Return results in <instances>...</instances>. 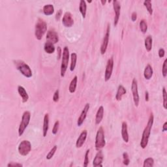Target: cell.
I'll list each match as a JSON object with an SVG mask.
<instances>
[{
    "instance_id": "9",
    "label": "cell",
    "mask_w": 167,
    "mask_h": 167,
    "mask_svg": "<svg viewBox=\"0 0 167 167\" xmlns=\"http://www.w3.org/2000/svg\"><path fill=\"white\" fill-rule=\"evenodd\" d=\"M114 69V59L110 58L108 60L106 66L105 68V72H104V81L108 82L111 78Z\"/></svg>"
},
{
    "instance_id": "33",
    "label": "cell",
    "mask_w": 167,
    "mask_h": 167,
    "mask_svg": "<svg viewBox=\"0 0 167 167\" xmlns=\"http://www.w3.org/2000/svg\"><path fill=\"white\" fill-rule=\"evenodd\" d=\"M58 149V146L56 145H54L52 148L50 149V151L48 152V154L47 155L46 158L47 160H50L52 157H53L54 154H55V151Z\"/></svg>"
},
{
    "instance_id": "14",
    "label": "cell",
    "mask_w": 167,
    "mask_h": 167,
    "mask_svg": "<svg viewBox=\"0 0 167 167\" xmlns=\"http://www.w3.org/2000/svg\"><path fill=\"white\" fill-rule=\"evenodd\" d=\"M89 107H90V106H89V103H86L85 106L84 107V109L82 111L81 115H80V116L77 121V125L78 127H81V125L83 124L84 121H85L86 118L87 117V114H88V112L89 110Z\"/></svg>"
},
{
    "instance_id": "35",
    "label": "cell",
    "mask_w": 167,
    "mask_h": 167,
    "mask_svg": "<svg viewBox=\"0 0 167 167\" xmlns=\"http://www.w3.org/2000/svg\"><path fill=\"white\" fill-rule=\"evenodd\" d=\"M162 75L164 78H166L167 76V59H165L163 62L162 67Z\"/></svg>"
},
{
    "instance_id": "37",
    "label": "cell",
    "mask_w": 167,
    "mask_h": 167,
    "mask_svg": "<svg viewBox=\"0 0 167 167\" xmlns=\"http://www.w3.org/2000/svg\"><path fill=\"white\" fill-rule=\"evenodd\" d=\"M59 126H60V121L57 120L55 122V123L54 125L53 129H52V134L55 135V134H56L58 133V129H59Z\"/></svg>"
},
{
    "instance_id": "11",
    "label": "cell",
    "mask_w": 167,
    "mask_h": 167,
    "mask_svg": "<svg viewBox=\"0 0 167 167\" xmlns=\"http://www.w3.org/2000/svg\"><path fill=\"white\" fill-rule=\"evenodd\" d=\"M113 3V8L115 13L114 16V25L116 27L117 26L118 22H119L120 17V12H121V5L120 2L117 0H114L112 1Z\"/></svg>"
},
{
    "instance_id": "20",
    "label": "cell",
    "mask_w": 167,
    "mask_h": 167,
    "mask_svg": "<svg viewBox=\"0 0 167 167\" xmlns=\"http://www.w3.org/2000/svg\"><path fill=\"white\" fill-rule=\"evenodd\" d=\"M104 107L103 106H99V108L97 110V112L96 113V116H95V124L96 125H99L101 122L103 117H104Z\"/></svg>"
},
{
    "instance_id": "8",
    "label": "cell",
    "mask_w": 167,
    "mask_h": 167,
    "mask_svg": "<svg viewBox=\"0 0 167 167\" xmlns=\"http://www.w3.org/2000/svg\"><path fill=\"white\" fill-rule=\"evenodd\" d=\"M17 69L21 72V74L24 75L27 78H30L32 77L33 72L30 66L25 64V63L22 62L20 63L18 65H17Z\"/></svg>"
},
{
    "instance_id": "21",
    "label": "cell",
    "mask_w": 167,
    "mask_h": 167,
    "mask_svg": "<svg viewBox=\"0 0 167 167\" xmlns=\"http://www.w3.org/2000/svg\"><path fill=\"white\" fill-rule=\"evenodd\" d=\"M127 93V90L125 89V87L122 85H120L118 86V88L117 90V93L116 94V99L118 101L122 99V97L124 95H125Z\"/></svg>"
},
{
    "instance_id": "13",
    "label": "cell",
    "mask_w": 167,
    "mask_h": 167,
    "mask_svg": "<svg viewBox=\"0 0 167 167\" xmlns=\"http://www.w3.org/2000/svg\"><path fill=\"white\" fill-rule=\"evenodd\" d=\"M46 39L48 43H50L53 44H56L59 41L58 35L54 30H50L47 31Z\"/></svg>"
},
{
    "instance_id": "22",
    "label": "cell",
    "mask_w": 167,
    "mask_h": 167,
    "mask_svg": "<svg viewBox=\"0 0 167 167\" xmlns=\"http://www.w3.org/2000/svg\"><path fill=\"white\" fill-rule=\"evenodd\" d=\"M153 75H154V70H153V68L150 65L148 64L144 69V78L146 80L149 81V80H150L151 78Z\"/></svg>"
},
{
    "instance_id": "27",
    "label": "cell",
    "mask_w": 167,
    "mask_h": 167,
    "mask_svg": "<svg viewBox=\"0 0 167 167\" xmlns=\"http://www.w3.org/2000/svg\"><path fill=\"white\" fill-rule=\"evenodd\" d=\"M55 47H54V44L50 43H48L47 42L46 43L44 44V50L45 51V52H47V54H53L54 52H55Z\"/></svg>"
},
{
    "instance_id": "16",
    "label": "cell",
    "mask_w": 167,
    "mask_h": 167,
    "mask_svg": "<svg viewBox=\"0 0 167 167\" xmlns=\"http://www.w3.org/2000/svg\"><path fill=\"white\" fill-rule=\"evenodd\" d=\"M88 136V131L86 130H84L80 134L78 138H77V140L76 142V147L77 148H81L82 147V146L84 144V142L87 138Z\"/></svg>"
},
{
    "instance_id": "47",
    "label": "cell",
    "mask_w": 167,
    "mask_h": 167,
    "mask_svg": "<svg viewBox=\"0 0 167 167\" xmlns=\"http://www.w3.org/2000/svg\"><path fill=\"white\" fill-rule=\"evenodd\" d=\"M88 3H92V1H88Z\"/></svg>"
},
{
    "instance_id": "41",
    "label": "cell",
    "mask_w": 167,
    "mask_h": 167,
    "mask_svg": "<svg viewBox=\"0 0 167 167\" xmlns=\"http://www.w3.org/2000/svg\"><path fill=\"white\" fill-rule=\"evenodd\" d=\"M57 57L58 60H60V58L62 57V51L60 47H58L57 48Z\"/></svg>"
},
{
    "instance_id": "23",
    "label": "cell",
    "mask_w": 167,
    "mask_h": 167,
    "mask_svg": "<svg viewBox=\"0 0 167 167\" xmlns=\"http://www.w3.org/2000/svg\"><path fill=\"white\" fill-rule=\"evenodd\" d=\"M77 83H78V76H75L74 78L72 79V81L70 82V84H69V92L71 93H74L76 92Z\"/></svg>"
},
{
    "instance_id": "25",
    "label": "cell",
    "mask_w": 167,
    "mask_h": 167,
    "mask_svg": "<svg viewBox=\"0 0 167 167\" xmlns=\"http://www.w3.org/2000/svg\"><path fill=\"white\" fill-rule=\"evenodd\" d=\"M79 10L81 13L83 18H85L86 16V11H87V5L84 0H81V1H80Z\"/></svg>"
},
{
    "instance_id": "19",
    "label": "cell",
    "mask_w": 167,
    "mask_h": 167,
    "mask_svg": "<svg viewBox=\"0 0 167 167\" xmlns=\"http://www.w3.org/2000/svg\"><path fill=\"white\" fill-rule=\"evenodd\" d=\"M49 128V114H46L44 116L43 127V134L44 137H46Z\"/></svg>"
},
{
    "instance_id": "7",
    "label": "cell",
    "mask_w": 167,
    "mask_h": 167,
    "mask_svg": "<svg viewBox=\"0 0 167 167\" xmlns=\"http://www.w3.org/2000/svg\"><path fill=\"white\" fill-rule=\"evenodd\" d=\"M131 92L133 94V101L136 107H138L140 103V97H139L138 90V82L136 78H133L131 83Z\"/></svg>"
},
{
    "instance_id": "29",
    "label": "cell",
    "mask_w": 167,
    "mask_h": 167,
    "mask_svg": "<svg viewBox=\"0 0 167 167\" xmlns=\"http://www.w3.org/2000/svg\"><path fill=\"white\" fill-rule=\"evenodd\" d=\"M139 26H140V29L142 31V33L145 34L148 31V24L146 21L145 20H141L140 24H139Z\"/></svg>"
},
{
    "instance_id": "18",
    "label": "cell",
    "mask_w": 167,
    "mask_h": 167,
    "mask_svg": "<svg viewBox=\"0 0 167 167\" xmlns=\"http://www.w3.org/2000/svg\"><path fill=\"white\" fill-rule=\"evenodd\" d=\"M18 92L19 93L20 96L22 98V100L23 103H26L27 102V100L29 99V95L27 94L26 89L24 88L22 86H18Z\"/></svg>"
},
{
    "instance_id": "3",
    "label": "cell",
    "mask_w": 167,
    "mask_h": 167,
    "mask_svg": "<svg viewBox=\"0 0 167 167\" xmlns=\"http://www.w3.org/2000/svg\"><path fill=\"white\" fill-rule=\"evenodd\" d=\"M31 120V113L29 111H25L22 114V119H21L20 123L18 127V136L21 137L24 131L26 129V128L28 126Z\"/></svg>"
},
{
    "instance_id": "46",
    "label": "cell",
    "mask_w": 167,
    "mask_h": 167,
    "mask_svg": "<svg viewBox=\"0 0 167 167\" xmlns=\"http://www.w3.org/2000/svg\"><path fill=\"white\" fill-rule=\"evenodd\" d=\"M100 3H101V4H102V5H104L106 4V0H101V1H100Z\"/></svg>"
},
{
    "instance_id": "40",
    "label": "cell",
    "mask_w": 167,
    "mask_h": 167,
    "mask_svg": "<svg viewBox=\"0 0 167 167\" xmlns=\"http://www.w3.org/2000/svg\"><path fill=\"white\" fill-rule=\"evenodd\" d=\"M61 15H62V10L59 9L58 11L56 12V14H55V16L56 21H59L60 20Z\"/></svg>"
},
{
    "instance_id": "24",
    "label": "cell",
    "mask_w": 167,
    "mask_h": 167,
    "mask_svg": "<svg viewBox=\"0 0 167 167\" xmlns=\"http://www.w3.org/2000/svg\"><path fill=\"white\" fill-rule=\"evenodd\" d=\"M43 11L46 16H50L54 13V7L52 4L45 5L43 8Z\"/></svg>"
},
{
    "instance_id": "26",
    "label": "cell",
    "mask_w": 167,
    "mask_h": 167,
    "mask_svg": "<svg viewBox=\"0 0 167 167\" xmlns=\"http://www.w3.org/2000/svg\"><path fill=\"white\" fill-rule=\"evenodd\" d=\"M152 44H153V38L151 35H148L145 39L144 45L145 48L147 52H150L152 49Z\"/></svg>"
},
{
    "instance_id": "4",
    "label": "cell",
    "mask_w": 167,
    "mask_h": 167,
    "mask_svg": "<svg viewBox=\"0 0 167 167\" xmlns=\"http://www.w3.org/2000/svg\"><path fill=\"white\" fill-rule=\"evenodd\" d=\"M61 76L63 78L65 76V72L67 71L68 67V64L69 60V50L67 47H65L62 52L61 57Z\"/></svg>"
},
{
    "instance_id": "36",
    "label": "cell",
    "mask_w": 167,
    "mask_h": 167,
    "mask_svg": "<svg viewBox=\"0 0 167 167\" xmlns=\"http://www.w3.org/2000/svg\"><path fill=\"white\" fill-rule=\"evenodd\" d=\"M90 149H87L84 156V166L87 167L89 164V154Z\"/></svg>"
},
{
    "instance_id": "30",
    "label": "cell",
    "mask_w": 167,
    "mask_h": 167,
    "mask_svg": "<svg viewBox=\"0 0 167 167\" xmlns=\"http://www.w3.org/2000/svg\"><path fill=\"white\" fill-rule=\"evenodd\" d=\"M154 165V159L151 157L146 158L143 163V167H153Z\"/></svg>"
},
{
    "instance_id": "12",
    "label": "cell",
    "mask_w": 167,
    "mask_h": 167,
    "mask_svg": "<svg viewBox=\"0 0 167 167\" xmlns=\"http://www.w3.org/2000/svg\"><path fill=\"white\" fill-rule=\"evenodd\" d=\"M62 24L65 27H71L74 24V19L70 12H66L62 19Z\"/></svg>"
},
{
    "instance_id": "34",
    "label": "cell",
    "mask_w": 167,
    "mask_h": 167,
    "mask_svg": "<svg viewBox=\"0 0 167 167\" xmlns=\"http://www.w3.org/2000/svg\"><path fill=\"white\" fill-rule=\"evenodd\" d=\"M123 163L125 166H128L130 163V159L127 152H124L123 154Z\"/></svg>"
},
{
    "instance_id": "42",
    "label": "cell",
    "mask_w": 167,
    "mask_h": 167,
    "mask_svg": "<svg viewBox=\"0 0 167 167\" xmlns=\"http://www.w3.org/2000/svg\"><path fill=\"white\" fill-rule=\"evenodd\" d=\"M158 54H159V58H163L165 56V50L163 49V48H160V49L159 50V52H158Z\"/></svg>"
},
{
    "instance_id": "31",
    "label": "cell",
    "mask_w": 167,
    "mask_h": 167,
    "mask_svg": "<svg viewBox=\"0 0 167 167\" xmlns=\"http://www.w3.org/2000/svg\"><path fill=\"white\" fill-rule=\"evenodd\" d=\"M163 106L164 109H167V92L165 87L163 88Z\"/></svg>"
},
{
    "instance_id": "10",
    "label": "cell",
    "mask_w": 167,
    "mask_h": 167,
    "mask_svg": "<svg viewBox=\"0 0 167 167\" xmlns=\"http://www.w3.org/2000/svg\"><path fill=\"white\" fill-rule=\"evenodd\" d=\"M110 26L109 24L107 26V29L106 33L104 35L103 41L101 46H100V54L102 55L106 53L108 46H109V37H110Z\"/></svg>"
},
{
    "instance_id": "43",
    "label": "cell",
    "mask_w": 167,
    "mask_h": 167,
    "mask_svg": "<svg viewBox=\"0 0 167 167\" xmlns=\"http://www.w3.org/2000/svg\"><path fill=\"white\" fill-rule=\"evenodd\" d=\"M137 19V13L136 12H133L131 15V20L133 22H135Z\"/></svg>"
},
{
    "instance_id": "44",
    "label": "cell",
    "mask_w": 167,
    "mask_h": 167,
    "mask_svg": "<svg viewBox=\"0 0 167 167\" xmlns=\"http://www.w3.org/2000/svg\"><path fill=\"white\" fill-rule=\"evenodd\" d=\"M163 132H166L167 131V122H166L164 123V125H163V128H162Z\"/></svg>"
},
{
    "instance_id": "39",
    "label": "cell",
    "mask_w": 167,
    "mask_h": 167,
    "mask_svg": "<svg viewBox=\"0 0 167 167\" xmlns=\"http://www.w3.org/2000/svg\"><path fill=\"white\" fill-rule=\"evenodd\" d=\"M8 167H22L23 165L21 163H17L14 162H10L7 165Z\"/></svg>"
},
{
    "instance_id": "15",
    "label": "cell",
    "mask_w": 167,
    "mask_h": 167,
    "mask_svg": "<svg viewBox=\"0 0 167 167\" xmlns=\"http://www.w3.org/2000/svg\"><path fill=\"white\" fill-rule=\"evenodd\" d=\"M104 159L103 154L101 150H99V151L97 153L95 158L93 161V166L94 167H98V166H103V161Z\"/></svg>"
},
{
    "instance_id": "1",
    "label": "cell",
    "mask_w": 167,
    "mask_h": 167,
    "mask_svg": "<svg viewBox=\"0 0 167 167\" xmlns=\"http://www.w3.org/2000/svg\"><path fill=\"white\" fill-rule=\"evenodd\" d=\"M154 114H153V113H151L150 114V116H149V117L147 125H146V126L143 131V133H142L141 141L140 143V147L142 149H145L146 148V146H147L148 144L149 138V137H150L151 129L153 127V124H154Z\"/></svg>"
},
{
    "instance_id": "17",
    "label": "cell",
    "mask_w": 167,
    "mask_h": 167,
    "mask_svg": "<svg viewBox=\"0 0 167 167\" xmlns=\"http://www.w3.org/2000/svg\"><path fill=\"white\" fill-rule=\"evenodd\" d=\"M121 137L123 141L125 143H128L129 142V133H128V127H127V123L125 121H123L121 125Z\"/></svg>"
},
{
    "instance_id": "28",
    "label": "cell",
    "mask_w": 167,
    "mask_h": 167,
    "mask_svg": "<svg viewBox=\"0 0 167 167\" xmlns=\"http://www.w3.org/2000/svg\"><path fill=\"white\" fill-rule=\"evenodd\" d=\"M71 62L70 65V71L72 72L75 71L76 65V61H77V54L75 53V52H72V53L71 54Z\"/></svg>"
},
{
    "instance_id": "5",
    "label": "cell",
    "mask_w": 167,
    "mask_h": 167,
    "mask_svg": "<svg viewBox=\"0 0 167 167\" xmlns=\"http://www.w3.org/2000/svg\"><path fill=\"white\" fill-rule=\"evenodd\" d=\"M105 145L106 140L105 137H104V129L102 127H100L96 134L95 142V149L97 150H100V149H103L104 146H105Z\"/></svg>"
},
{
    "instance_id": "45",
    "label": "cell",
    "mask_w": 167,
    "mask_h": 167,
    "mask_svg": "<svg viewBox=\"0 0 167 167\" xmlns=\"http://www.w3.org/2000/svg\"><path fill=\"white\" fill-rule=\"evenodd\" d=\"M145 100L146 102L149 101V93L148 91H146L145 93Z\"/></svg>"
},
{
    "instance_id": "6",
    "label": "cell",
    "mask_w": 167,
    "mask_h": 167,
    "mask_svg": "<svg viewBox=\"0 0 167 167\" xmlns=\"http://www.w3.org/2000/svg\"><path fill=\"white\" fill-rule=\"evenodd\" d=\"M31 150V144L29 140H24L20 142L18 147L19 154L22 156H27Z\"/></svg>"
},
{
    "instance_id": "38",
    "label": "cell",
    "mask_w": 167,
    "mask_h": 167,
    "mask_svg": "<svg viewBox=\"0 0 167 167\" xmlns=\"http://www.w3.org/2000/svg\"><path fill=\"white\" fill-rule=\"evenodd\" d=\"M59 99H60V92H59L58 89L55 90V92L54 93L53 95V98H52V100L54 103H58Z\"/></svg>"
},
{
    "instance_id": "32",
    "label": "cell",
    "mask_w": 167,
    "mask_h": 167,
    "mask_svg": "<svg viewBox=\"0 0 167 167\" xmlns=\"http://www.w3.org/2000/svg\"><path fill=\"white\" fill-rule=\"evenodd\" d=\"M144 5L146 7V9H147L148 12L150 15H153V8H152V4L151 1L149 0H146L144 1Z\"/></svg>"
},
{
    "instance_id": "2",
    "label": "cell",
    "mask_w": 167,
    "mask_h": 167,
    "mask_svg": "<svg viewBox=\"0 0 167 167\" xmlns=\"http://www.w3.org/2000/svg\"><path fill=\"white\" fill-rule=\"evenodd\" d=\"M47 31V24L45 21L42 19L39 18L37 20L35 27V36L36 39L41 41L42 38L44 36L45 33Z\"/></svg>"
}]
</instances>
